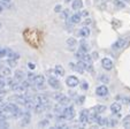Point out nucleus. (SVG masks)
I'll use <instances>...</instances> for the list:
<instances>
[{
    "label": "nucleus",
    "instance_id": "obj_6",
    "mask_svg": "<svg viewBox=\"0 0 130 129\" xmlns=\"http://www.w3.org/2000/svg\"><path fill=\"white\" fill-rule=\"evenodd\" d=\"M66 83L68 86L70 88H75V86H77L78 83H80V81L76 76H68L67 77V81H66Z\"/></svg>",
    "mask_w": 130,
    "mask_h": 129
},
{
    "label": "nucleus",
    "instance_id": "obj_58",
    "mask_svg": "<svg viewBox=\"0 0 130 129\" xmlns=\"http://www.w3.org/2000/svg\"><path fill=\"white\" fill-rule=\"evenodd\" d=\"M1 80H5V76L1 74V73H0V81H1Z\"/></svg>",
    "mask_w": 130,
    "mask_h": 129
},
{
    "label": "nucleus",
    "instance_id": "obj_24",
    "mask_svg": "<svg viewBox=\"0 0 130 129\" xmlns=\"http://www.w3.org/2000/svg\"><path fill=\"white\" fill-rule=\"evenodd\" d=\"M1 74H2V75H4L5 77H9L10 76V73H12V69H10V67H4V68L1 69Z\"/></svg>",
    "mask_w": 130,
    "mask_h": 129
},
{
    "label": "nucleus",
    "instance_id": "obj_31",
    "mask_svg": "<svg viewBox=\"0 0 130 129\" xmlns=\"http://www.w3.org/2000/svg\"><path fill=\"white\" fill-rule=\"evenodd\" d=\"M53 112L55 113V114H62V112H63V108H62V107H61V105L59 104V106H54V107H53Z\"/></svg>",
    "mask_w": 130,
    "mask_h": 129
},
{
    "label": "nucleus",
    "instance_id": "obj_7",
    "mask_svg": "<svg viewBox=\"0 0 130 129\" xmlns=\"http://www.w3.org/2000/svg\"><path fill=\"white\" fill-rule=\"evenodd\" d=\"M101 66L102 68H105L106 70H110L113 68V61L110 59H108V58H104L101 60Z\"/></svg>",
    "mask_w": 130,
    "mask_h": 129
},
{
    "label": "nucleus",
    "instance_id": "obj_20",
    "mask_svg": "<svg viewBox=\"0 0 130 129\" xmlns=\"http://www.w3.org/2000/svg\"><path fill=\"white\" fill-rule=\"evenodd\" d=\"M99 117H100V115H99L96 111H93L92 113H90L89 114V122H91V123H92V122H97V120H98V118Z\"/></svg>",
    "mask_w": 130,
    "mask_h": 129
},
{
    "label": "nucleus",
    "instance_id": "obj_50",
    "mask_svg": "<svg viewBox=\"0 0 130 129\" xmlns=\"http://www.w3.org/2000/svg\"><path fill=\"white\" fill-rule=\"evenodd\" d=\"M28 67H29L30 69H35V68H36V66H35L32 62H29V64H28Z\"/></svg>",
    "mask_w": 130,
    "mask_h": 129
},
{
    "label": "nucleus",
    "instance_id": "obj_55",
    "mask_svg": "<svg viewBox=\"0 0 130 129\" xmlns=\"http://www.w3.org/2000/svg\"><path fill=\"white\" fill-rule=\"evenodd\" d=\"M69 96L75 97V96H76V91H73V90H70V91H69Z\"/></svg>",
    "mask_w": 130,
    "mask_h": 129
},
{
    "label": "nucleus",
    "instance_id": "obj_32",
    "mask_svg": "<svg viewBox=\"0 0 130 129\" xmlns=\"http://www.w3.org/2000/svg\"><path fill=\"white\" fill-rule=\"evenodd\" d=\"M15 83H16V82H15V78H10V77H8V78L6 80V85H7L8 88H12Z\"/></svg>",
    "mask_w": 130,
    "mask_h": 129
},
{
    "label": "nucleus",
    "instance_id": "obj_9",
    "mask_svg": "<svg viewBox=\"0 0 130 129\" xmlns=\"http://www.w3.org/2000/svg\"><path fill=\"white\" fill-rule=\"evenodd\" d=\"M126 39H123V38H120V39H118L115 43H113V45H112V47L114 48V50H120V48L124 47L126 46Z\"/></svg>",
    "mask_w": 130,
    "mask_h": 129
},
{
    "label": "nucleus",
    "instance_id": "obj_5",
    "mask_svg": "<svg viewBox=\"0 0 130 129\" xmlns=\"http://www.w3.org/2000/svg\"><path fill=\"white\" fill-rule=\"evenodd\" d=\"M89 109H83V111H81V113H80V122H81L82 125H85V123H88L89 122Z\"/></svg>",
    "mask_w": 130,
    "mask_h": 129
},
{
    "label": "nucleus",
    "instance_id": "obj_26",
    "mask_svg": "<svg viewBox=\"0 0 130 129\" xmlns=\"http://www.w3.org/2000/svg\"><path fill=\"white\" fill-rule=\"evenodd\" d=\"M6 64H8L10 68H14V67H16V66H17V61L15 60V59L8 58V59H7V61H6Z\"/></svg>",
    "mask_w": 130,
    "mask_h": 129
},
{
    "label": "nucleus",
    "instance_id": "obj_36",
    "mask_svg": "<svg viewBox=\"0 0 130 129\" xmlns=\"http://www.w3.org/2000/svg\"><path fill=\"white\" fill-rule=\"evenodd\" d=\"M118 123V121L115 120V119H108L107 121V127H115Z\"/></svg>",
    "mask_w": 130,
    "mask_h": 129
},
{
    "label": "nucleus",
    "instance_id": "obj_34",
    "mask_svg": "<svg viewBox=\"0 0 130 129\" xmlns=\"http://www.w3.org/2000/svg\"><path fill=\"white\" fill-rule=\"evenodd\" d=\"M70 16V13H69V9H63L61 12V17L62 19H69Z\"/></svg>",
    "mask_w": 130,
    "mask_h": 129
},
{
    "label": "nucleus",
    "instance_id": "obj_35",
    "mask_svg": "<svg viewBox=\"0 0 130 129\" xmlns=\"http://www.w3.org/2000/svg\"><path fill=\"white\" fill-rule=\"evenodd\" d=\"M114 5L118 8H124V6H126V4L123 1H121V0H114Z\"/></svg>",
    "mask_w": 130,
    "mask_h": 129
},
{
    "label": "nucleus",
    "instance_id": "obj_3",
    "mask_svg": "<svg viewBox=\"0 0 130 129\" xmlns=\"http://www.w3.org/2000/svg\"><path fill=\"white\" fill-rule=\"evenodd\" d=\"M108 88L106 86L105 84H101V85H99L97 89H96V93H97V96L99 97H106L107 95H108Z\"/></svg>",
    "mask_w": 130,
    "mask_h": 129
},
{
    "label": "nucleus",
    "instance_id": "obj_14",
    "mask_svg": "<svg viewBox=\"0 0 130 129\" xmlns=\"http://www.w3.org/2000/svg\"><path fill=\"white\" fill-rule=\"evenodd\" d=\"M78 35H80V37H82V38L89 37L90 36V29L88 28V27H82V28L80 29V31H78Z\"/></svg>",
    "mask_w": 130,
    "mask_h": 129
},
{
    "label": "nucleus",
    "instance_id": "obj_49",
    "mask_svg": "<svg viewBox=\"0 0 130 129\" xmlns=\"http://www.w3.org/2000/svg\"><path fill=\"white\" fill-rule=\"evenodd\" d=\"M5 86H6V81L1 80L0 81V88H5Z\"/></svg>",
    "mask_w": 130,
    "mask_h": 129
},
{
    "label": "nucleus",
    "instance_id": "obj_11",
    "mask_svg": "<svg viewBox=\"0 0 130 129\" xmlns=\"http://www.w3.org/2000/svg\"><path fill=\"white\" fill-rule=\"evenodd\" d=\"M81 15H80V13H75L73 15L69 16V22L71 24H76V23H80L81 22Z\"/></svg>",
    "mask_w": 130,
    "mask_h": 129
},
{
    "label": "nucleus",
    "instance_id": "obj_8",
    "mask_svg": "<svg viewBox=\"0 0 130 129\" xmlns=\"http://www.w3.org/2000/svg\"><path fill=\"white\" fill-rule=\"evenodd\" d=\"M35 100L37 101V104H40V105L49 104V98H47V96H45V95H37L35 97Z\"/></svg>",
    "mask_w": 130,
    "mask_h": 129
},
{
    "label": "nucleus",
    "instance_id": "obj_41",
    "mask_svg": "<svg viewBox=\"0 0 130 129\" xmlns=\"http://www.w3.org/2000/svg\"><path fill=\"white\" fill-rule=\"evenodd\" d=\"M81 89L82 90H84V91H86V90L89 89V84H88L86 81H83V82L81 83Z\"/></svg>",
    "mask_w": 130,
    "mask_h": 129
},
{
    "label": "nucleus",
    "instance_id": "obj_42",
    "mask_svg": "<svg viewBox=\"0 0 130 129\" xmlns=\"http://www.w3.org/2000/svg\"><path fill=\"white\" fill-rule=\"evenodd\" d=\"M7 55V48H1L0 47V59H2L4 56Z\"/></svg>",
    "mask_w": 130,
    "mask_h": 129
},
{
    "label": "nucleus",
    "instance_id": "obj_56",
    "mask_svg": "<svg viewBox=\"0 0 130 129\" xmlns=\"http://www.w3.org/2000/svg\"><path fill=\"white\" fill-rule=\"evenodd\" d=\"M5 67V64H4V62H2V61H0V72H1V69L4 68Z\"/></svg>",
    "mask_w": 130,
    "mask_h": 129
},
{
    "label": "nucleus",
    "instance_id": "obj_21",
    "mask_svg": "<svg viewBox=\"0 0 130 129\" xmlns=\"http://www.w3.org/2000/svg\"><path fill=\"white\" fill-rule=\"evenodd\" d=\"M7 55H8V58H12V59H15V60H17V59H20V54L16 52H13L12 50H8L7 48Z\"/></svg>",
    "mask_w": 130,
    "mask_h": 129
},
{
    "label": "nucleus",
    "instance_id": "obj_12",
    "mask_svg": "<svg viewBox=\"0 0 130 129\" xmlns=\"http://www.w3.org/2000/svg\"><path fill=\"white\" fill-rule=\"evenodd\" d=\"M121 109H122V106L121 104L119 103H113L110 105V112L113 114H118V113H121Z\"/></svg>",
    "mask_w": 130,
    "mask_h": 129
},
{
    "label": "nucleus",
    "instance_id": "obj_18",
    "mask_svg": "<svg viewBox=\"0 0 130 129\" xmlns=\"http://www.w3.org/2000/svg\"><path fill=\"white\" fill-rule=\"evenodd\" d=\"M80 50L83 51V52H89L90 51V45L88 44L84 39H82L81 43H80Z\"/></svg>",
    "mask_w": 130,
    "mask_h": 129
},
{
    "label": "nucleus",
    "instance_id": "obj_25",
    "mask_svg": "<svg viewBox=\"0 0 130 129\" xmlns=\"http://www.w3.org/2000/svg\"><path fill=\"white\" fill-rule=\"evenodd\" d=\"M33 109H35V113H36V114H40V113H43L45 111L44 105H40V104H37L36 106L33 107Z\"/></svg>",
    "mask_w": 130,
    "mask_h": 129
},
{
    "label": "nucleus",
    "instance_id": "obj_10",
    "mask_svg": "<svg viewBox=\"0 0 130 129\" xmlns=\"http://www.w3.org/2000/svg\"><path fill=\"white\" fill-rule=\"evenodd\" d=\"M76 44H77V40L75 39V38H73V37L68 38L67 42H66V46H67V48L69 51H73L74 48H75V46H76Z\"/></svg>",
    "mask_w": 130,
    "mask_h": 129
},
{
    "label": "nucleus",
    "instance_id": "obj_44",
    "mask_svg": "<svg viewBox=\"0 0 130 129\" xmlns=\"http://www.w3.org/2000/svg\"><path fill=\"white\" fill-rule=\"evenodd\" d=\"M35 77H36V75L33 74V73H28V75H27V78L28 80H30V81H35Z\"/></svg>",
    "mask_w": 130,
    "mask_h": 129
},
{
    "label": "nucleus",
    "instance_id": "obj_52",
    "mask_svg": "<svg viewBox=\"0 0 130 129\" xmlns=\"http://www.w3.org/2000/svg\"><path fill=\"white\" fill-rule=\"evenodd\" d=\"M122 125L124 126L126 128H130V121L129 122H122Z\"/></svg>",
    "mask_w": 130,
    "mask_h": 129
},
{
    "label": "nucleus",
    "instance_id": "obj_46",
    "mask_svg": "<svg viewBox=\"0 0 130 129\" xmlns=\"http://www.w3.org/2000/svg\"><path fill=\"white\" fill-rule=\"evenodd\" d=\"M62 11H63V9H62V6H61V5H57V6L54 7V12L55 13H61Z\"/></svg>",
    "mask_w": 130,
    "mask_h": 129
},
{
    "label": "nucleus",
    "instance_id": "obj_30",
    "mask_svg": "<svg viewBox=\"0 0 130 129\" xmlns=\"http://www.w3.org/2000/svg\"><path fill=\"white\" fill-rule=\"evenodd\" d=\"M77 64H78V67H81V68L83 69V70H86V68H88V64H89V62H86V61H84V60H78Z\"/></svg>",
    "mask_w": 130,
    "mask_h": 129
},
{
    "label": "nucleus",
    "instance_id": "obj_23",
    "mask_svg": "<svg viewBox=\"0 0 130 129\" xmlns=\"http://www.w3.org/2000/svg\"><path fill=\"white\" fill-rule=\"evenodd\" d=\"M54 70H55V73H57V75H59V76H63V75H65V69H63V67L60 66V64L55 66Z\"/></svg>",
    "mask_w": 130,
    "mask_h": 129
},
{
    "label": "nucleus",
    "instance_id": "obj_13",
    "mask_svg": "<svg viewBox=\"0 0 130 129\" xmlns=\"http://www.w3.org/2000/svg\"><path fill=\"white\" fill-rule=\"evenodd\" d=\"M24 72L23 70H16V72L14 73V78H15V81L16 82H22V81L24 80Z\"/></svg>",
    "mask_w": 130,
    "mask_h": 129
},
{
    "label": "nucleus",
    "instance_id": "obj_51",
    "mask_svg": "<svg viewBox=\"0 0 130 129\" xmlns=\"http://www.w3.org/2000/svg\"><path fill=\"white\" fill-rule=\"evenodd\" d=\"M5 106H6V103H5L4 100H1V101H0V109H2Z\"/></svg>",
    "mask_w": 130,
    "mask_h": 129
},
{
    "label": "nucleus",
    "instance_id": "obj_22",
    "mask_svg": "<svg viewBox=\"0 0 130 129\" xmlns=\"http://www.w3.org/2000/svg\"><path fill=\"white\" fill-rule=\"evenodd\" d=\"M93 111H96L98 114H101V113H104L106 111V106L105 105H96Z\"/></svg>",
    "mask_w": 130,
    "mask_h": 129
},
{
    "label": "nucleus",
    "instance_id": "obj_33",
    "mask_svg": "<svg viewBox=\"0 0 130 129\" xmlns=\"http://www.w3.org/2000/svg\"><path fill=\"white\" fill-rule=\"evenodd\" d=\"M50 125V121L47 120V119H44V120H41V121H39L38 122V127H47V126Z\"/></svg>",
    "mask_w": 130,
    "mask_h": 129
},
{
    "label": "nucleus",
    "instance_id": "obj_29",
    "mask_svg": "<svg viewBox=\"0 0 130 129\" xmlns=\"http://www.w3.org/2000/svg\"><path fill=\"white\" fill-rule=\"evenodd\" d=\"M21 83H22V85H23L25 89L31 88V86H32V84H33V82H32V81H30V80H23Z\"/></svg>",
    "mask_w": 130,
    "mask_h": 129
},
{
    "label": "nucleus",
    "instance_id": "obj_37",
    "mask_svg": "<svg viewBox=\"0 0 130 129\" xmlns=\"http://www.w3.org/2000/svg\"><path fill=\"white\" fill-rule=\"evenodd\" d=\"M84 101H85V96H78L76 98V104L77 105H82Z\"/></svg>",
    "mask_w": 130,
    "mask_h": 129
},
{
    "label": "nucleus",
    "instance_id": "obj_27",
    "mask_svg": "<svg viewBox=\"0 0 130 129\" xmlns=\"http://www.w3.org/2000/svg\"><path fill=\"white\" fill-rule=\"evenodd\" d=\"M98 78H99V82H101L102 84H107V83H110V77L107 76V75H100Z\"/></svg>",
    "mask_w": 130,
    "mask_h": 129
},
{
    "label": "nucleus",
    "instance_id": "obj_15",
    "mask_svg": "<svg viewBox=\"0 0 130 129\" xmlns=\"http://www.w3.org/2000/svg\"><path fill=\"white\" fill-rule=\"evenodd\" d=\"M10 89H12L13 91H16V92H19V93H22V92H24V91H25V88L22 85V83L20 84L19 82H16V83L13 85Z\"/></svg>",
    "mask_w": 130,
    "mask_h": 129
},
{
    "label": "nucleus",
    "instance_id": "obj_17",
    "mask_svg": "<svg viewBox=\"0 0 130 129\" xmlns=\"http://www.w3.org/2000/svg\"><path fill=\"white\" fill-rule=\"evenodd\" d=\"M70 98L68 96H65V95H63V96H62V98H61L60 100H59V104L61 105V106H63V107H66V106H68V105L70 104Z\"/></svg>",
    "mask_w": 130,
    "mask_h": 129
},
{
    "label": "nucleus",
    "instance_id": "obj_39",
    "mask_svg": "<svg viewBox=\"0 0 130 129\" xmlns=\"http://www.w3.org/2000/svg\"><path fill=\"white\" fill-rule=\"evenodd\" d=\"M84 53H85V52H83V51L80 50V51H77V52L75 53V56L77 58L78 60H82V59H83V55H84Z\"/></svg>",
    "mask_w": 130,
    "mask_h": 129
},
{
    "label": "nucleus",
    "instance_id": "obj_38",
    "mask_svg": "<svg viewBox=\"0 0 130 129\" xmlns=\"http://www.w3.org/2000/svg\"><path fill=\"white\" fill-rule=\"evenodd\" d=\"M82 60L86 61V62H91V61H92V58H91L90 54H88V52H85L84 53V55H83V59H82Z\"/></svg>",
    "mask_w": 130,
    "mask_h": 129
},
{
    "label": "nucleus",
    "instance_id": "obj_54",
    "mask_svg": "<svg viewBox=\"0 0 130 129\" xmlns=\"http://www.w3.org/2000/svg\"><path fill=\"white\" fill-rule=\"evenodd\" d=\"M129 121H130V115H127V117L123 119V121H122V122H129Z\"/></svg>",
    "mask_w": 130,
    "mask_h": 129
},
{
    "label": "nucleus",
    "instance_id": "obj_59",
    "mask_svg": "<svg viewBox=\"0 0 130 129\" xmlns=\"http://www.w3.org/2000/svg\"><path fill=\"white\" fill-rule=\"evenodd\" d=\"M74 0H65V2L66 4H68V2H73Z\"/></svg>",
    "mask_w": 130,
    "mask_h": 129
},
{
    "label": "nucleus",
    "instance_id": "obj_57",
    "mask_svg": "<svg viewBox=\"0 0 130 129\" xmlns=\"http://www.w3.org/2000/svg\"><path fill=\"white\" fill-rule=\"evenodd\" d=\"M2 11H4V5H2L1 2H0V13L2 12Z\"/></svg>",
    "mask_w": 130,
    "mask_h": 129
},
{
    "label": "nucleus",
    "instance_id": "obj_62",
    "mask_svg": "<svg viewBox=\"0 0 130 129\" xmlns=\"http://www.w3.org/2000/svg\"><path fill=\"white\" fill-rule=\"evenodd\" d=\"M1 100H4V99H2V98H1V97H0V101H1Z\"/></svg>",
    "mask_w": 130,
    "mask_h": 129
},
{
    "label": "nucleus",
    "instance_id": "obj_43",
    "mask_svg": "<svg viewBox=\"0 0 130 129\" xmlns=\"http://www.w3.org/2000/svg\"><path fill=\"white\" fill-rule=\"evenodd\" d=\"M91 23H92V20H91L90 17H86V20L83 22V24H82V25H83V27H88V25H90Z\"/></svg>",
    "mask_w": 130,
    "mask_h": 129
},
{
    "label": "nucleus",
    "instance_id": "obj_60",
    "mask_svg": "<svg viewBox=\"0 0 130 129\" xmlns=\"http://www.w3.org/2000/svg\"><path fill=\"white\" fill-rule=\"evenodd\" d=\"M2 1H4V2H9L10 0H2Z\"/></svg>",
    "mask_w": 130,
    "mask_h": 129
},
{
    "label": "nucleus",
    "instance_id": "obj_19",
    "mask_svg": "<svg viewBox=\"0 0 130 129\" xmlns=\"http://www.w3.org/2000/svg\"><path fill=\"white\" fill-rule=\"evenodd\" d=\"M69 67L71 69H73L74 72H76V73H78V74H84V70L81 68V67H78V64H74V62H69Z\"/></svg>",
    "mask_w": 130,
    "mask_h": 129
},
{
    "label": "nucleus",
    "instance_id": "obj_28",
    "mask_svg": "<svg viewBox=\"0 0 130 129\" xmlns=\"http://www.w3.org/2000/svg\"><path fill=\"white\" fill-rule=\"evenodd\" d=\"M107 121H108V119L107 118H101L99 117L97 120V123L99 126H107Z\"/></svg>",
    "mask_w": 130,
    "mask_h": 129
},
{
    "label": "nucleus",
    "instance_id": "obj_1",
    "mask_svg": "<svg viewBox=\"0 0 130 129\" xmlns=\"http://www.w3.org/2000/svg\"><path fill=\"white\" fill-rule=\"evenodd\" d=\"M45 77L43 75H36L35 81H33V84L36 85V88L38 89H44L45 88Z\"/></svg>",
    "mask_w": 130,
    "mask_h": 129
},
{
    "label": "nucleus",
    "instance_id": "obj_2",
    "mask_svg": "<svg viewBox=\"0 0 130 129\" xmlns=\"http://www.w3.org/2000/svg\"><path fill=\"white\" fill-rule=\"evenodd\" d=\"M63 114H65L66 117H67V120H71L74 117H75V108H74V106H66L65 108H63Z\"/></svg>",
    "mask_w": 130,
    "mask_h": 129
},
{
    "label": "nucleus",
    "instance_id": "obj_63",
    "mask_svg": "<svg viewBox=\"0 0 130 129\" xmlns=\"http://www.w3.org/2000/svg\"><path fill=\"white\" fill-rule=\"evenodd\" d=\"M1 27H2V24H1V23H0V29H1Z\"/></svg>",
    "mask_w": 130,
    "mask_h": 129
},
{
    "label": "nucleus",
    "instance_id": "obj_53",
    "mask_svg": "<svg viewBox=\"0 0 130 129\" xmlns=\"http://www.w3.org/2000/svg\"><path fill=\"white\" fill-rule=\"evenodd\" d=\"M2 95H6V90L4 88H0V96H2Z\"/></svg>",
    "mask_w": 130,
    "mask_h": 129
},
{
    "label": "nucleus",
    "instance_id": "obj_48",
    "mask_svg": "<svg viewBox=\"0 0 130 129\" xmlns=\"http://www.w3.org/2000/svg\"><path fill=\"white\" fill-rule=\"evenodd\" d=\"M91 58H92V60H96V59H98V53L97 52H93L92 54H91Z\"/></svg>",
    "mask_w": 130,
    "mask_h": 129
},
{
    "label": "nucleus",
    "instance_id": "obj_61",
    "mask_svg": "<svg viewBox=\"0 0 130 129\" xmlns=\"http://www.w3.org/2000/svg\"><path fill=\"white\" fill-rule=\"evenodd\" d=\"M124 2H130V0H124Z\"/></svg>",
    "mask_w": 130,
    "mask_h": 129
},
{
    "label": "nucleus",
    "instance_id": "obj_47",
    "mask_svg": "<svg viewBox=\"0 0 130 129\" xmlns=\"http://www.w3.org/2000/svg\"><path fill=\"white\" fill-rule=\"evenodd\" d=\"M80 15H81V17H88L89 13L86 12V11H82V12H80Z\"/></svg>",
    "mask_w": 130,
    "mask_h": 129
},
{
    "label": "nucleus",
    "instance_id": "obj_45",
    "mask_svg": "<svg viewBox=\"0 0 130 129\" xmlns=\"http://www.w3.org/2000/svg\"><path fill=\"white\" fill-rule=\"evenodd\" d=\"M62 96H63V95H62V93H54V95H53V98H54V99H55V100H60L61 98H62Z\"/></svg>",
    "mask_w": 130,
    "mask_h": 129
},
{
    "label": "nucleus",
    "instance_id": "obj_4",
    "mask_svg": "<svg viewBox=\"0 0 130 129\" xmlns=\"http://www.w3.org/2000/svg\"><path fill=\"white\" fill-rule=\"evenodd\" d=\"M47 83L50 84V86H52L54 90H60L61 84L59 80H57V77H49L47 78Z\"/></svg>",
    "mask_w": 130,
    "mask_h": 129
},
{
    "label": "nucleus",
    "instance_id": "obj_40",
    "mask_svg": "<svg viewBox=\"0 0 130 129\" xmlns=\"http://www.w3.org/2000/svg\"><path fill=\"white\" fill-rule=\"evenodd\" d=\"M121 103L124 105H129L130 104V98L129 97H121Z\"/></svg>",
    "mask_w": 130,
    "mask_h": 129
},
{
    "label": "nucleus",
    "instance_id": "obj_16",
    "mask_svg": "<svg viewBox=\"0 0 130 129\" xmlns=\"http://www.w3.org/2000/svg\"><path fill=\"white\" fill-rule=\"evenodd\" d=\"M82 7H83L82 0H74L73 2H71V8H73L74 11H80V9H82Z\"/></svg>",
    "mask_w": 130,
    "mask_h": 129
}]
</instances>
